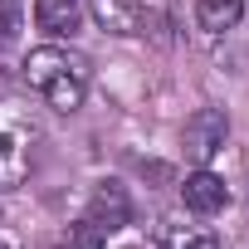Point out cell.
Here are the masks:
<instances>
[{"label":"cell","mask_w":249,"mask_h":249,"mask_svg":"<svg viewBox=\"0 0 249 249\" xmlns=\"http://www.w3.org/2000/svg\"><path fill=\"white\" fill-rule=\"evenodd\" d=\"M161 239H166V249H220V239L205 225H166Z\"/></svg>","instance_id":"obj_9"},{"label":"cell","mask_w":249,"mask_h":249,"mask_svg":"<svg viewBox=\"0 0 249 249\" xmlns=\"http://www.w3.org/2000/svg\"><path fill=\"white\" fill-rule=\"evenodd\" d=\"M225 137H230V117H225L220 107H200V112H191V117H186V132H181L186 157L200 161V166L225 147Z\"/></svg>","instance_id":"obj_3"},{"label":"cell","mask_w":249,"mask_h":249,"mask_svg":"<svg viewBox=\"0 0 249 249\" xmlns=\"http://www.w3.org/2000/svg\"><path fill=\"white\" fill-rule=\"evenodd\" d=\"M20 15H25L20 0H0V49H10L20 39Z\"/></svg>","instance_id":"obj_12"},{"label":"cell","mask_w":249,"mask_h":249,"mask_svg":"<svg viewBox=\"0 0 249 249\" xmlns=\"http://www.w3.org/2000/svg\"><path fill=\"white\" fill-rule=\"evenodd\" d=\"M78 20H83V5H78V0H35V25H39L44 35H54V39L73 35Z\"/></svg>","instance_id":"obj_7"},{"label":"cell","mask_w":249,"mask_h":249,"mask_svg":"<svg viewBox=\"0 0 249 249\" xmlns=\"http://www.w3.org/2000/svg\"><path fill=\"white\" fill-rule=\"evenodd\" d=\"M30 142H35L30 117L20 107H10V103H0V191L25 186V176H30Z\"/></svg>","instance_id":"obj_2"},{"label":"cell","mask_w":249,"mask_h":249,"mask_svg":"<svg viewBox=\"0 0 249 249\" xmlns=\"http://www.w3.org/2000/svg\"><path fill=\"white\" fill-rule=\"evenodd\" d=\"M93 20L107 35H142V0H93Z\"/></svg>","instance_id":"obj_6"},{"label":"cell","mask_w":249,"mask_h":249,"mask_svg":"<svg viewBox=\"0 0 249 249\" xmlns=\"http://www.w3.org/2000/svg\"><path fill=\"white\" fill-rule=\"evenodd\" d=\"M88 59L73 54V49H59V44H44V49H30L25 59V83L59 112H73L83 107V93H88Z\"/></svg>","instance_id":"obj_1"},{"label":"cell","mask_w":249,"mask_h":249,"mask_svg":"<svg viewBox=\"0 0 249 249\" xmlns=\"http://www.w3.org/2000/svg\"><path fill=\"white\" fill-rule=\"evenodd\" d=\"M88 220H93L103 234L122 230V225L132 220V200H127V191H122L117 181H103V186L93 191V200H88Z\"/></svg>","instance_id":"obj_5"},{"label":"cell","mask_w":249,"mask_h":249,"mask_svg":"<svg viewBox=\"0 0 249 249\" xmlns=\"http://www.w3.org/2000/svg\"><path fill=\"white\" fill-rule=\"evenodd\" d=\"M142 35L171 39V0H142Z\"/></svg>","instance_id":"obj_10"},{"label":"cell","mask_w":249,"mask_h":249,"mask_svg":"<svg viewBox=\"0 0 249 249\" xmlns=\"http://www.w3.org/2000/svg\"><path fill=\"white\" fill-rule=\"evenodd\" d=\"M103 239H107V234L83 215L78 225H69V234H64V244H59V249H103Z\"/></svg>","instance_id":"obj_11"},{"label":"cell","mask_w":249,"mask_h":249,"mask_svg":"<svg viewBox=\"0 0 249 249\" xmlns=\"http://www.w3.org/2000/svg\"><path fill=\"white\" fill-rule=\"evenodd\" d=\"M181 200H186V210L191 215H220L225 205H230V191H225V181L215 176V171H191L186 176V186H181Z\"/></svg>","instance_id":"obj_4"},{"label":"cell","mask_w":249,"mask_h":249,"mask_svg":"<svg viewBox=\"0 0 249 249\" xmlns=\"http://www.w3.org/2000/svg\"><path fill=\"white\" fill-rule=\"evenodd\" d=\"M239 15H244V0H196V25H200L205 35L234 30Z\"/></svg>","instance_id":"obj_8"}]
</instances>
